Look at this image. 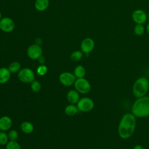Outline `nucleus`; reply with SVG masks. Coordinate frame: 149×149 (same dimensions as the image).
I'll return each instance as SVG.
<instances>
[{
	"label": "nucleus",
	"mask_w": 149,
	"mask_h": 149,
	"mask_svg": "<svg viewBox=\"0 0 149 149\" xmlns=\"http://www.w3.org/2000/svg\"><path fill=\"white\" fill-rule=\"evenodd\" d=\"M136 117L132 113L124 114L118 125V134L120 138L127 139L134 133L136 126Z\"/></svg>",
	"instance_id": "nucleus-1"
},
{
	"label": "nucleus",
	"mask_w": 149,
	"mask_h": 149,
	"mask_svg": "<svg viewBox=\"0 0 149 149\" xmlns=\"http://www.w3.org/2000/svg\"><path fill=\"white\" fill-rule=\"evenodd\" d=\"M132 113L136 118L149 116V96L137 98L132 106Z\"/></svg>",
	"instance_id": "nucleus-2"
},
{
	"label": "nucleus",
	"mask_w": 149,
	"mask_h": 149,
	"mask_svg": "<svg viewBox=\"0 0 149 149\" xmlns=\"http://www.w3.org/2000/svg\"><path fill=\"white\" fill-rule=\"evenodd\" d=\"M149 90V81L146 77L138 78L133 86V93L135 97L140 98L146 95Z\"/></svg>",
	"instance_id": "nucleus-3"
},
{
	"label": "nucleus",
	"mask_w": 149,
	"mask_h": 149,
	"mask_svg": "<svg viewBox=\"0 0 149 149\" xmlns=\"http://www.w3.org/2000/svg\"><path fill=\"white\" fill-rule=\"evenodd\" d=\"M74 85L76 90L81 94H87L89 93L91 90L90 83L84 77L77 78V80H76Z\"/></svg>",
	"instance_id": "nucleus-4"
},
{
	"label": "nucleus",
	"mask_w": 149,
	"mask_h": 149,
	"mask_svg": "<svg viewBox=\"0 0 149 149\" xmlns=\"http://www.w3.org/2000/svg\"><path fill=\"white\" fill-rule=\"evenodd\" d=\"M34 73L29 68L22 69L18 73V78L23 83H30L34 80Z\"/></svg>",
	"instance_id": "nucleus-5"
},
{
	"label": "nucleus",
	"mask_w": 149,
	"mask_h": 149,
	"mask_svg": "<svg viewBox=\"0 0 149 149\" xmlns=\"http://www.w3.org/2000/svg\"><path fill=\"white\" fill-rule=\"evenodd\" d=\"M94 106L93 100L88 97L81 98L77 103L78 109L82 112H89L93 109Z\"/></svg>",
	"instance_id": "nucleus-6"
},
{
	"label": "nucleus",
	"mask_w": 149,
	"mask_h": 149,
	"mask_svg": "<svg viewBox=\"0 0 149 149\" xmlns=\"http://www.w3.org/2000/svg\"><path fill=\"white\" fill-rule=\"evenodd\" d=\"M42 49L40 45L37 44H33L29 47L27 50V54L29 58L36 60L38 59L42 56Z\"/></svg>",
	"instance_id": "nucleus-7"
},
{
	"label": "nucleus",
	"mask_w": 149,
	"mask_h": 149,
	"mask_svg": "<svg viewBox=\"0 0 149 149\" xmlns=\"http://www.w3.org/2000/svg\"><path fill=\"white\" fill-rule=\"evenodd\" d=\"M60 82L65 86H70L74 83L76 81L75 76L70 72H63L59 77Z\"/></svg>",
	"instance_id": "nucleus-8"
},
{
	"label": "nucleus",
	"mask_w": 149,
	"mask_h": 149,
	"mask_svg": "<svg viewBox=\"0 0 149 149\" xmlns=\"http://www.w3.org/2000/svg\"><path fill=\"white\" fill-rule=\"evenodd\" d=\"M15 29V23L10 17H5L0 20V29L6 33L12 31Z\"/></svg>",
	"instance_id": "nucleus-9"
},
{
	"label": "nucleus",
	"mask_w": 149,
	"mask_h": 149,
	"mask_svg": "<svg viewBox=\"0 0 149 149\" xmlns=\"http://www.w3.org/2000/svg\"><path fill=\"white\" fill-rule=\"evenodd\" d=\"M94 48V42L91 38L87 37L84 38L80 45V49L82 52L84 54H89Z\"/></svg>",
	"instance_id": "nucleus-10"
},
{
	"label": "nucleus",
	"mask_w": 149,
	"mask_h": 149,
	"mask_svg": "<svg viewBox=\"0 0 149 149\" xmlns=\"http://www.w3.org/2000/svg\"><path fill=\"white\" fill-rule=\"evenodd\" d=\"M132 19L137 24H143L147 20V15L144 11L141 9H137L133 12Z\"/></svg>",
	"instance_id": "nucleus-11"
},
{
	"label": "nucleus",
	"mask_w": 149,
	"mask_h": 149,
	"mask_svg": "<svg viewBox=\"0 0 149 149\" xmlns=\"http://www.w3.org/2000/svg\"><path fill=\"white\" fill-rule=\"evenodd\" d=\"M12 125V121L10 117L3 116L0 118V130L6 131L9 130Z\"/></svg>",
	"instance_id": "nucleus-12"
},
{
	"label": "nucleus",
	"mask_w": 149,
	"mask_h": 149,
	"mask_svg": "<svg viewBox=\"0 0 149 149\" xmlns=\"http://www.w3.org/2000/svg\"><path fill=\"white\" fill-rule=\"evenodd\" d=\"M66 97L68 101L70 104H76L79 100V92L75 90H70L68 92Z\"/></svg>",
	"instance_id": "nucleus-13"
},
{
	"label": "nucleus",
	"mask_w": 149,
	"mask_h": 149,
	"mask_svg": "<svg viewBox=\"0 0 149 149\" xmlns=\"http://www.w3.org/2000/svg\"><path fill=\"white\" fill-rule=\"evenodd\" d=\"M10 72L9 69L2 68L0 69V84L7 83L10 77Z\"/></svg>",
	"instance_id": "nucleus-14"
},
{
	"label": "nucleus",
	"mask_w": 149,
	"mask_h": 149,
	"mask_svg": "<svg viewBox=\"0 0 149 149\" xmlns=\"http://www.w3.org/2000/svg\"><path fill=\"white\" fill-rule=\"evenodd\" d=\"M49 4V0H36L34 3V6L37 10L42 12L48 8Z\"/></svg>",
	"instance_id": "nucleus-15"
},
{
	"label": "nucleus",
	"mask_w": 149,
	"mask_h": 149,
	"mask_svg": "<svg viewBox=\"0 0 149 149\" xmlns=\"http://www.w3.org/2000/svg\"><path fill=\"white\" fill-rule=\"evenodd\" d=\"M20 129L23 133L30 134L34 130V126L31 122H24L21 124Z\"/></svg>",
	"instance_id": "nucleus-16"
},
{
	"label": "nucleus",
	"mask_w": 149,
	"mask_h": 149,
	"mask_svg": "<svg viewBox=\"0 0 149 149\" xmlns=\"http://www.w3.org/2000/svg\"><path fill=\"white\" fill-rule=\"evenodd\" d=\"M78 110L79 109H78L77 106H76L73 104H70V105H68V106L66 107V108L65 109V112L67 115L73 116L75 114H76Z\"/></svg>",
	"instance_id": "nucleus-17"
},
{
	"label": "nucleus",
	"mask_w": 149,
	"mask_h": 149,
	"mask_svg": "<svg viewBox=\"0 0 149 149\" xmlns=\"http://www.w3.org/2000/svg\"><path fill=\"white\" fill-rule=\"evenodd\" d=\"M86 74V70L83 66L78 65L74 70V75L77 78H82Z\"/></svg>",
	"instance_id": "nucleus-18"
},
{
	"label": "nucleus",
	"mask_w": 149,
	"mask_h": 149,
	"mask_svg": "<svg viewBox=\"0 0 149 149\" xmlns=\"http://www.w3.org/2000/svg\"><path fill=\"white\" fill-rule=\"evenodd\" d=\"M20 64L19 62H12L9 66V71L10 72V73H16L17 72H18L20 69Z\"/></svg>",
	"instance_id": "nucleus-19"
},
{
	"label": "nucleus",
	"mask_w": 149,
	"mask_h": 149,
	"mask_svg": "<svg viewBox=\"0 0 149 149\" xmlns=\"http://www.w3.org/2000/svg\"><path fill=\"white\" fill-rule=\"evenodd\" d=\"M83 57V52L80 51H74L70 55V59L73 61H80Z\"/></svg>",
	"instance_id": "nucleus-20"
},
{
	"label": "nucleus",
	"mask_w": 149,
	"mask_h": 149,
	"mask_svg": "<svg viewBox=\"0 0 149 149\" xmlns=\"http://www.w3.org/2000/svg\"><path fill=\"white\" fill-rule=\"evenodd\" d=\"M6 149H21V147L16 141L10 140L6 144Z\"/></svg>",
	"instance_id": "nucleus-21"
},
{
	"label": "nucleus",
	"mask_w": 149,
	"mask_h": 149,
	"mask_svg": "<svg viewBox=\"0 0 149 149\" xmlns=\"http://www.w3.org/2000/svg\"><path fill=\"white\" fill-rule=\"evenodd\" d=\"M134 32L137 36L142 35L144 32V27L142 24H137L134 28Z\"/></svg>",
	"instance_id": "nucleus-22"
},
{
	"label": "nucleus",
	"mask_w": 149,
	"mask_h": 149,
	"mask_svg": "<svg viewBox=\"0 0 149 149\" xmlns=\"http://www.w3.org/2000/svg\"><path fill=\"white\" fill-rule=\"evenodd\" d=\"M47 71H48L47 67L43 64L38 66L37 69V73L40 76L45 75L47 73Z\"/></svg>",
	"instance_id": "nucleus-23"
},
{
	"label": "nucleus",
	"mask_w": 149,
	"mask_h": 149,
	"mask_svg": "<svg viewBox=\"0 0 149 149\" xmlns=\"http://www.w3.org/2000/svg\"><path fill=\"white\" fill-rule=\"evenodd\" d=\"M8 136L3 132H0V145H5L8 142Z\"/></svg>",
	"instance_id": "nucleus-24"
},
{
	"label": "nucleus",
	"mask_w": 149,
	"mask_h": 149,
	"mask_svg": "<svg viewBox=\"0 0 149 149\" xmlns=\"http://www.w3.org/2000/svg\"><path fill=\"white\" fill-rule=\"evenodd\" d=\"M31 83V88L34 92L37 93L40 90L41 84L37 80H34Z\"/></svg>",
	"instance_id": "nucleus-25"
},
{
	"label": "nucleus",
	"mask_w": 149,
	"mask_h": 149,
	"mask_svg": "<svg viewBox=\"0 0 149 149\" xmlns=\"http://www.w3.org/2000/svg\"><path fill=\"white\" fill-rule=\"evenodd\" d=\"M8 136L9 139H10V140H12V141H16L18 137H19L18 133L15 130H10L8 133Z\"/></svg>",
	"instance_id": "nucleus-26"
},
{
	"label": "nucleus",
	"mask_w": 149,
	"mask_h": 149,
	"mask_svg": "<svg viewBox=\"0 0 149 149\" xmlns=\"http://www.w3.org/2000/svg\"><path fill=\"white\" fill-rule=\"evenodd\" d=\"M38 60L39 63H41V65H42V64H43V63L45 62V58H44V57H43L42 56H40V57L38 59Z\"/></svg>",
	"instance_id": "nucleus-27"
},
{
	"label": "nucleus",
	"mask_w": 149,
	"mask_h": 149,
	"mask_svg": "<svg viewBox=\"0 0 149 149\" xmlns=\"http://www.w3.org/2000/svg\"><path fill=\"white\" fill-rule=\"evenodd\" d=\"M133 149H145V148L141 146V145H140V144H137L136 146H134L133 148Z\"/></svg>",
	"instance_id": "nucleus-28"
},
{
	"label": "nucleus",
	"mask_w": 149,
	"mask_h": 149,
	"mask_svg": "<svg viewBox=\"0 0 149 149\" xmlns=\"http://www.w3.org/2000/svg\"><path fill=\"white\" fill-rule=\"evenodd\" d=\"M35 41H36V44H37L38 45H40L42 44V40L41 38H36Z\"/></svg>",
	"instance_id": "nucleus-29"
},
{
	"label": "nucleus",
	"mask_w": 149,
	"mask_h": 149,
	"mask_svg": "<svg viewBox=\"0 0 149 149\" xmlns=\"http://www.w3.org/2000/svg\"><path fill=\"white\" fill-rule=\"evenodd\" d=\"M147 33L149 34V23L147 26Z\"/></svg>",
	"instance_id": "nucleus-30"
},
{
	"label": "nucleus",
	"mask_w": 149,
	"mask_h": 149,
	"mask_svg": "<svg viewBox=\"0 0 149 149\" xmlns=\"http://www.w3.org/2000/svg\"><path fill=\"white\" fill-rule=\"evenodd\" d=\"M1 19H2V14H1V12H0V20H1Z\"/></svg>",
	"instance_id": "nucleus-31"
}]
</instances>
